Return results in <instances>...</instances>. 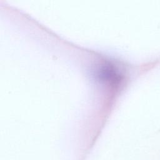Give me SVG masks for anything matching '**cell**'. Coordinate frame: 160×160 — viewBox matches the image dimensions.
I'll list each match as a JSON object with an SVG mask.
<instances>
[{"mask_svg":"<svg viewBox=\"0 0 160 160\" xmlns=\"http://www.w3.org/2000/svg\"><path fill=\"white\" fill-rule=\"evenodd\" d=\"M94 80L110 92L118 91L126 79V69L120 61L109 58L98 59L92 66Z\"/></svg>","mask_w":160,"mask_h":160,"instance_id":"cell-1","label":"cell"}]
</instances>
